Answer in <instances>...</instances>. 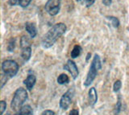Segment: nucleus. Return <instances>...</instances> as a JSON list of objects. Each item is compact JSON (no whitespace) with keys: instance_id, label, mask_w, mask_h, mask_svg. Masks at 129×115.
<instances>
[{"instance_id":"obj_1","label":"nucleus","mask_w":129,"mask_h":115,"mask_svg":"<svg viewBox=\"0 0 129 115\" xmlns=\"http://www.w3.org/2000/svg\"><path fill=\"white\" fill-rule=\"evenodd\" d=\"M66 25L63 23H58L55 24L44 35L42 39V47L44 48L51 47L56 43L59 37L66 33Z\"/></svg>"},{"instance_id":"obj_2","label":"nucleus","mask_w":129,"mask_h":115,"mask_svg":"<svg viewBox=\"0 0 129 115\" xmlns=\"http://www.w3.org/2000/svg\"><path fill=\"white\" fill-rule=\"evenodd\" d=\"M101 68H102V64H101L100 57L98 54H95L94 59H93V61H92L90 70H89V72L87 73L86 79L84 82L85 85L89 86L93 81H94V80L96 77L97 73H98V71L99 69H101Z\"/></svg>"},{"instance_id":"obj_3","label":"nucleus","mask_w":129,"mask_h":115,"mask_svg":"<svg viewBox=\"0 0 129 115\" xmlns=\"http://www.w3.org/2000/svg\"><path fill=\"white\" fill-rule=\"evenodd\" d=\"M27 98V91L23 89L19 88L15 92L14 97L11 101V109L15 111H19L23 107L24 101Z\"/></svg>"},{"instance_id":"obj_4","label":"nucleus","mask_w":129,"mask_h":115,"mask_svg":"<svg viewBox=\"0 0 129 115\" xmlns=\"http://www.w3.org/2000/svg\"><path fill=\"white\" fill-rule=\"evenodd\" d=\"M2 69L6 76L9 77H13L18 73L19 65L15 61L7 60L3 62Z\"/></svg>"},{"instance_id":"obj_5","label":"nucleus","mask_w":129,"mask_h":115,"mask_svg":"<svg viewBox=\"0 0 129 115\" xmlns=\"http://www.w3.org/2000/svg\"><path fill=\"white\" fill-rule=\"evenodd\" d=\"M46 11L52 16L57 15L60 9V0H48L45 6Z\"/></svg>"},{"instance_id":"obj_6","label":"nucleus","mask_w":129,"mask_h":115,"mask_svg":"<svg viewBox=\"0 0 129 115\" xmlns=\"http://www.w3.org/2000/svg\"><path fill=\"white\" fill-rule=\"evenodd\" d=\"M73 90L70 89V90H68L67 92L64 93L63 96L60 98V106L62 109H67L68 107L70 106V103H71V100H72V96H73Z\"/></svg>"},{"instance_id":"obj_7","label":"nucleus","mask_w":129,"mask_h":115,"mask_svg":"<svg viewBox=\"0 0 129 115\" xmlns=\"http://www.w3.org/2000/svg\"><path fill=\"white\" fill-rule=\"evenodd\" d=\"M64 69L68 70L69 72L70 73L71 76L73 77V78H74V79H76L77 77H78L79 72H78V67H77L76 64L73 61L69 60L67 61V64L64 66Z\"/></svg>"},{"instance_id":"obj_8","label":"nucleus","mask_w":129,"mask_h":115,"mask_svg":"<svg viewBox=\"0 0 129 115\" xmlns=\"http://www.w3.org/2000/svg\"><path fill=\"white\" fill-rule=\"evenodd\" d=\"M25 29L27 31V33L30 35L31 38H35L36 34H37V30H36V27L35 23H31V22H27L25 24Z\"/></svg>"},{"instance_id":"obj_9","label":"nucleus","mask_w":129,"mask_h":115,"mask_svg":"<svg viewBox=\"0 0 129 115\" xmlns=\"http://www.w3.org/2000/svg\"><path fill=\"white\" fill-rule=\"evenodd\" d=\"M36 78L34 75H29V76L26 78V80H24L23 83L25 84L27 89L28 90H31L36 84Z\"/></svg>"},{"instance_id":"obj_10","label":"nucleus","mask_w":129,"mask_h":115,"mask_svg":"<svg viewBox=\"0 0 129 115\" xmlns=\"http://www.w3.org/2000/svg\"><path fill=\"white\" fill-rule=\"evenodd\" d=\"M89 100L91 105H94L98 100V95H97L96 89L94 88H90L89 90Z\"/></svg>"},{"instance_id":"obj_11","label":"nucleus","mask_w":129,"mask_h":115,"mask_svg":"<svg viewBox=\"0 0 129 115\" xmlns=\"http://www.w3.org/2000/svg\"><path fill=\"white\" fill-rule=\"evenodd\" d=\"M15 115H33V111L30 105H24Z\"/></svg>"},{"instance_id":"obj_12","label":"nucleus","mask_w":129,"mask_h":115,"mask_svg":"<svg viewBox=\"0 0 129 115\" xmlns=\"http://www.w3.org/2000/svg\"><path fill=\"white\" fill-rule=\"evenodd\" d=\"M31 46L25 47L22 48V53H21V56L23 59V61H29V59L31 58Z\"/></svg>"},{"instance_id":"obj_13","label":"nucleus","mask_w":129,"mask_h":115,"mask_svg":"<svg viewBox=\"0 0 129 115\" xmlns=\"http://www.w3.org/2000/svg\"><path fill=\"white\" fill-rule=\"evenodd\" d=\"M82 47H81L80 45H75L74 47V48H73L72 51H71V57L72 58H77L78 56H79L81 52H82Z\"/></svg>"},{"instance_id":"obj_14","label":"nucleus","mask_w":129,"mask_h":115,"mask_svg":"<svg viewBox=\"0 0 129 115\" xmlns=\"http://www.w3.org/2000/svg\"><path fill=\"white\" fill-rule=\"evenodd\" d=\"M70 81V79H69V77L66 74L62 73L60 74V76L57 78V83L60 85H64V84H67Z\"/></svg>"},{"instance_id":"obj_15","label":"nucleus","mask_w":129,"mask_h":115,"mask_svg":"<svg viewBox=\"0 0 129 115\" xmlns=\"http://www.w3.org/2000/svg\"><path fill=\"white\" fill-rule=\"evenodd\" d=\"M79 4L82 5L86 7H90L94 3L95 0H76Z\"/></svg>"},{"instance_id":"obj_16","label":"nucleus","mask_w":129,"mask_h":115,"mask_svg":"<svg viewBox=\"0 0 129 115\" xmlns=\"http://www.w3.org/2000/svg\"><path fill=\"white\" fill-rule=\"evenodd\" d=\"M108 19L109 20H111V24L112 26L115 27V28H117L119 26V19H117L116 17H114V16H107Z\"/></svg>"},{"instance_id":"obj_17","label":"nucleus","mask_w":129,"mask_h":115,"mask_svg":"<svg viewBox=\"0 0 129 115\" xmlns=\"http://www.w3.org/2000/svg\"><path fill=\"white\" fill-rule=\"evenodd\" d=\"M15 39L12 38L9 41V43L7 45V50L9 51H13L15 49Z\"/></svg>"},{"instance_id":"obj_18","label":"nucleus","mask_w":129,"mask_h":115,"mask_svg":"<svg viewBox=\"0 0 129 115\" xmlns=\"http://www.w3.org/2000/svg\"><path fill=\"white\" fill-rule=\"evenodd\" d=\"M31 0H19V5L22 7H27L30 4Z\"/></svg>"},{"instance_id":"obj_19","label":"nucleus","mask_w":129,"mask_h":115,"mask_svg":"<svg viewBox=\"0 0 129 115\" xmlns=\"http://www.w3.org/2000/svg\"><path fill=\"white\" fill-rule=\"evenodd\" d=\"M121 86H122V83H121L120 81H116L114 84V86H113V89H114L115 92H118V91L121 89Z\"/></svg>"},{"instance_id":"obj_20","label":"nucleus","mask_w":129,"mask_h":115,"mask_svg":"<svg viewBox=\"0 0 129 115\" xmlns=\"http://www.w3.org/2000/svg\"><path fill=\"white\" fill-rule=\"evenodd\" d=\"M6 108H7V103L4 101H0V113H1V115H3Z\"/></svg>"},{"instance_id":"obj_21","label":"nucleus","mask_w":129,"mask_h":115,"mask_svg":"<svg viewBox=\"0 0 129 115\" xmlns=\"http://www.w3.org/2000/svg\"><path fill=\"white\" fill-rule=\"evenodd\" d=\"M41 115H55V113L52 110L47 109V110H44V112L41 113Z\"/></svg>"},{"instance_id":"obj_22","label":"nucleus","mask_w":129,"mask_h":115,"mask_svg":"<svg viewBox=\"0 0 129 115\" xmlns=\"http://www.w3.org/2000/svg\"><path fill=\"white\" fill-rule=\"evenodd\" d=\"M8 3H9L11 6H15L17 4V3L19 4V0H9Z\"/></svg>"},{"instance_id":"obj_23","label":"nucleus","mask_w":129,"mask_h":115,"mask_svg":"<svg viewBox=\"0 0 129 115\" xmlns=\"http://www.w3.org/2000/svg\"><path fill=\"white\" fill-rule=\"evenodd\" d=\"M112 3V0H103V3L105 6H110Z\"/></svg>"},{"instance_id":"obj_24","label":"nucleus","mask_w":129,"mask_h":115,"mask_svg":"<svg viewBox=\"0 0 129 115\" xmlns=\"http://www.w3.org/2000/svg\"><path fill=\"white\" fill-rule=\"evenodd\" d=\"M69 115H79V112H78V109H72L70 111V113Z\"/></svg>"},{"instance_id":"obj_25","label":"nucleus","mask_w":129,"mask_h":115,"mask_svg":"<svg viewBox=\"0 0 129 115\" xmlns=\"http://www.w3.org/2000/svg\"><path fill=\"white\" fill-rule=\"evenodd\" d=\"M90 55H91V54H90V53H88V54H87V57H86V61H88V60H89V59H90Z\"/></svg>"}]
</instances>
